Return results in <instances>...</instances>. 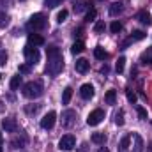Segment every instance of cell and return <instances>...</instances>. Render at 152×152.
<instances>
[{
    "label": "cell",
    "mask_w": 152,
    "mask_h": 152,
    "mask_svg": "<svg viewBox=\"0 0 152 152\" xmlns=\"http://www.w3.org/2000/svg\"><path fill=\"white\" fill-rule=\"evenodd\" d=\"M46 57H48V62H46V75H50V76L60 75L62 69H64V57H62V51H60L57 46H48V48H46Z\"/></svg>",
    "instance_id": "1"
},
{
    "label": "cell",
    "mask_w": 152,
    "mask_h": 152,
    "mask_svg": "<svg viewBox=\"0 0 152 152\" xmlns=\"http://www.w3.org/2000/svg\"><path fill=\"white\" fill-rule=\"evenodd\" d=\"M118 152H143L142 136L138 133H127L118 143Z\"/></svg>",
    "instance_id": "2"
},
{
    "label": "cell",
    "mask_w": 152,
    "mask_h": 152,
    "mask_svg": "<svg viewBox=\"0 0 152 152\" xmlns=\"http://www.w3.org/2000/svg\"><path fill=\"white\" fill-rule=\"evenodd\" d=\"M42 90H44V87H42V81L41 80L28 81V83L23 85V96L27 99H37V97H41L42 96Z\"/></svg>",
    "instance_id": "3"
},
{
    "label": "cell",
    "mask_w": 152,
    "mask_h": 152,
    "mask_svg": "<svg viewBox=\"0 0 152 152\" xmlns=\"http://www.w3.org/2000/svg\"><path fill=\"white\" fill-rule=\"evenodd\" d=\"M27 28L30 30V32H39V30H44L46 28V16L44 14H34L30 20H28V23H27Z\"/></svg>",
    "instance_id": "4"
},
{
    "label": "cell",
    "mask_w": 152,
    "mask_h": 152,
    "mask_svg": "<svg viewBox=\"0 0 152 152\" xmlns=\"http://www.w3.org/2000/svg\"><path fill=\"white\" fill-rule=\"evenodd\" d=\"M23 55H25V60H27V64H28V66H36V64L39 62V58H41L39 50L36 48V46H30V44H27V46H25Z\"/></svg>",
    "instance_id": "5"
},
{
    "label": "cell",
    "mask_w": 152,
    "mask_h": 152,
    "mask_svg": "<svg viewBox=\"0 0 152 152\" xmlns=\"http://www.w3.org/2000/svg\"><path fill=\"white\" fill-rule=\"evenodd\" d=\"M75 143H76V140L73 134H64L60 138V142H58V149L60 151H73Z\"/></svg>",
    "instance_id": "6"
},
{
    "label": "cell",
    "mask_w": 152,
    "mask_h": 152,
    "mask_svg": "<svg viewBox=\"0 0 152 152\" xmlns=\"http://www.w3.org/2000/svg\"><path fill=\"white\" fill-rule=\"evenodd\" d=\"M55 120H57V113L55 112H48V113L41 118V127L42 129H51L55 126Z\"/></svg>",
    "instance_id": "7"
},
{
    "label": "cell",
    "mask_w": 152,
    "mask_h": 152,
    "mask_svg": "<svg viewBox=\"0 0 152 152\" xmlns=\"http://www.w3.org/2000/svg\"><path fill=\"white\" fill-rule=\"evenodd\" d=\"M103 118H104V112L97 108V110L90 112V115L87 117V124H88V126H97V124H99Z\"/></svg>",
    "instance_id": "8"
},
{
    "label": "cell",
    "mask_w": 152,
    "mask_h": 152,
    "mask_svg": "<svg viewBox=\"0 0 152 152\" xmlns=\"http://www.w3.org/2000/svg\"><path fill=\"white\" fill-rule=\"evenodd\" d=\"M75 120H76V112L66 110V112L62 113V126H64V127H71V126L75 124Z\"/></svg>",
    "instance_id": "9"
},
{
    "label": "cell",
    "mask_w": 152,
    "mask_h": 152,
    "mask_svg": "<svg viewBox=\"0 0 152 152\" xmlns=\"http://www.w3.org/2000/svg\"><path fill=\"white\" fill-rule=\"evenodd\" d=\"M145 37H147V34H145V32H142V30H134V32H133L129 37H127L126 41H124V42H122V48H126V46H127V44H131V42L142 41V39H145Z\"/></svg>",
    "instance_id": "10"
},
{
    "label": "cell",
    "mask_w": 152,
    "mask_h": 152,
    "mask_svg": "<svg viewBox=\"0 0 152 152\" xmlns=\"http://www.w3.org/2000/svg\"><path fill=\"white\" fill-rule=\"evenodd\" d=\"M2 127L5 129V133H16V131H18V122H16L12 117L4 118V120H2Z\"/></svg>",
    "instance_id": "11"
},
{
    "label": "cell",
    "mask_w": 152,
    "mask_h": 152,
    "mask_svg": "<svg viewBox=\"0 0 152 152\" xmlns=\"http://www.w3.org/2000/svg\"><path fill=\"white\" fill-rule=\"evenodd\" d=\"M80 94H81L83 99H92V97H94V87H92L90 83H85V85H81Z\"/></svg>",
    "instance_id": "12"
},
{
    "label": "cell",
    "mask_w": 152,
    "mask_h": 152,
    "mask_svg": "<svg viewBox=\"0 0 152 152\" xmlns=\"http://www.w3.org/2000/svg\"><path fill=\"white\" fill-rule=\"evenodd\" d=\"M75 67H76V71H78V73H81V75H83V73H87V71L90 69V62H88L87 58H78V60H76V64H75Z\"/></svg>",
    "instance_id": "13"
},
{
    "label": "cell",
    "mask_w": 152,
    "mask_h": 152,
    "mask_svg": "<svg viewBox=\"0 0 152 152\" xmlns=\"http://www.w3.org/2000/svg\"><path fill=\"white\" fill-rule=\"evenodd\" d=\"M28 44H30V46H36V48H37V46H42V44H44V37L32 32V34H28Z\"/></svg>",
    "instance_id": "14"
},
{
    "label": "cell",
    "mask_w": 152,
    "mask_h": 152,
    "mask_svg": "<svg viewBox=\"0 0 152 152\" xmlns=\"http://www.w3.org/2000/svg\"><path fill=\"white\" fill-rule=\"evenodd\" d=\"M136 20H138L142 25H147V27L152 23V16L147 12V11H140V12L136 14Z\"/></svg>",
    "instance_id": "15"
},
{
    "label": "cell",
    "mask_w": 152,
    "mask_h": 152,
    "mask_svg": "<svg viewBox=\"0 0 152 152\" xmlns=\"http://www.w3.org/2000/svg\"><path fill=\"white\" fill-rule=\"evenodd\" d=\"M25 143H27V136H16L11 142V147L12 149H21V147H25Z\"/></svg>",
    "instance_id": "16"
},
{
    "label": "cell",
    "mask_w": 152,
    "mask_h": 152,
    "mask_svg": "<svg viewBox=\"0 0 152 152\" xmlns=\"http://www.w3.org/2000/svg\"><path fill=\"white\" fill-rule=\"evenodd\" d=\"M94 57H96L97 60H104V58H108V53L104 51L103 46H96V48H94Z\"/></svg>",
    "instance_id": "17"
},
{
    "label": "cell",
    "mask_w": 152,
    "mask_h": 152,
    "mask_svg": "<svg viewBox=\"0 0 152 152\" xmlns=\"http://www.w3.org/2000/svg\"><path fill=\"white\" fill-rule=\"evenodd\" d=\"M92 142L94 143H99V145H104L106 143V134L104 133H94L92 134Z\"/></svg>",
    "instance_id": "18"
},
{
    "label": "cell",
    "mask_w": 152,
    "mask_h": 152,
    "mask_svg": "<svg viewBox=\"0 0 152 152\" xmlns=\"http://www.w3.org/2000/svg\"><path fill=\"white\" fill-rule=\"evenodd\" d=\"M122 9H124V7H122V4H120V2H115V4L110 5V14H112V16H117V14H120V12H122Z\"/></svg>",
    "instance_id": "19"
},
{
    "label": "cell",
    "mask_w": 152,
    "mask_h": 152,
    "mask_svg": "<svg viewBox=\"0 0 152 152\" xmlns=\"http://www.w3.org/2000/svg\"><path fill=\"white\" fill-rule=\"evenodd\" d=\"M83 50H85V44H83L81 41H76L75 44L71 46V53H73V55H78V53H81Z\"/></svg>",
    "instance_id": "20"
},
{
    "label": "cell",
    "mask_w": 152,
    "mask_h": 152,
    "mask_svg": "<svg viewBox=\"0 0 152 152\" xmlns=\"http://www.w3.org/2000/svg\"><path fill=\"white\" fill-rule=\"evenodd\" d=\"M115 99H117V92H115L113 88H110V90L106 92V96H104V101H106L108 104H115Z\"/></svg>",
    "instance_id": "21"
},
{
    "label": "cell",
    "mask_w": 152,
    "mask_h": 152,
    "mask_svg": "<svg viewBox=\"0 0 152 152\" xmlns=\"http://www.w3.org/2000/svg\"><path fill=\"white\" fill-rule=\"evenodd\" d=\"M142 64H152V46L145 51V53H142Z\"/></svg>",
    "instance_id": "22"
},
{
    "label": "cell",
    "mask_w": 152,
    "mask_h": 152,
    "mask_svg": "<svg viewBox=\"0 0 152 152\" xmlns=\"http://www.w3.org/2000/svg\"><path fill=\"white\" fill-rule=\"evenodd\" d=\"M71 97H73V88H71V87H67V88L64 90V96H62V103H64V104H69Z\"/></svg>",
    "instance_id": "23"
},
{
    "label": "cell",
    "mask_w": 152,
    "mask_h": 152,
    "mask_svg": "<svg viewBox=\"0 0 152 152\" xmlns=\"http://www.w3.org/2000/svg\"><path fill=\"white\" fill-rule=\"evenodd\" d=\"M20 85H21V76H20V75L12 76V78H11V90H16Z\"/></svg>",
    "instance_id": "24"
},
{
    "label": "cell",
    "mask_w": 152,
    "mask_h": 152,
    "mask_svg": "<svg viewBox=\"0 0 152 152\" xmlns=\"http://www.w3.org/2000/svg\"><path fill=\"white\" fill-rule=\"evenodd\" d=\"M115 124L117 126H124V110H118L115 113Z\"/></svg>",
    "instance_id": "25"
},
{
    "label": "cell",
    "mask_w": 152,
    "mask_h": 152,
    "mask_svg": "<svg viewBox=\"0 0 152 152\" xmlns=\"http://www.w3.org/2000/svg\"><path fill=\"white\" fill-rule=\"evenodd\" d=\"M126 96H127V101H129L131 104H134V103H136V94H134L131 88H126Z\"/></svg>",
    "instance_id": "26"
},
{
    "label": "cell",
    "mask_w": 152,
    "mask_h": 152,
    "mask_svg": "<svg viewBox=\"0 0 152 152\" xmlns=\"http://www.w3.org/2000/svg\"><path fill=\"white\" fill-rule=\"evenodd\" d=\"M9 25V16L5 12H0V28H5Z\"/></svg>",
    "instance_id": "27"
},
{
    "label": "cell",
    "mask_w": 152,
    "mask_h": 152,
    "mask_svg": "<svg viewBox=\"0 0 152 152\" xmlns=\"http://www.w3.org/2000/svg\"><path fill=\"white\" fill-rule=\"evenodd\" d=\"M104 28H106L104 21H97V23L94 25V32H96V34H101V32H104Z\"/></svg>",
    "instance_id": "28"
},
{
    "label": "cell",
    "mask_w": 152,
    "mask_h": 152,
    "mask_svg": "<svg viewBox=\"0 0 152 152\" xmlns=\"http://www.w3.org/2000/svg\"><path fill=\"white\" fill-rule=\"evenodd\" d=\"M124 66H126V58H124V57H120V58L117 60V66H115L117 73H122V71H124Z\"/></svg>",
    "instance_id": "29"
},
{
    "label": "cell",
    "mask_w": 152,
    "mask_h": 152,
    "mask_svg": "<svg viewBox=\"0 0 152 152\" xmlns=\"http://www.w3.org/2000/svg\"><path fill=\"white\" fill-rule=\"evenodd\" d=\"M110 30H112L113 34H118V32L122 30V23H120V21H113V23L110 25Z\"/></svg>",
    "instance_id": "30"
},
{
    "label": "cell",
    "mask_w": 152,
    "mask_h": 152,
    "mask_svg": "<svg viewBox=\"0 0 152 152\" xmlns=\"http://www.w3.org/2000/svg\"><path fill=\"white\" fill-rule=\"evenodd\" d=\"M96 16H97V11H96V9H88L85 18H87V21H94V20H96Z\"/></svg>",
    "instance_id": "31"
},
{
    "label": "cell",
    "mask_w": 152,
    "mask_h": 152,
    "mask_svg": "<svg viewBox=\"0 0 152 152\" xmlns=\"http://www.w3.org/2000/svg\"><path fill=\"white\" fill-rule=\"evenodd\" d=\"M136 112H138V117H140L142 120H147V110H145L143 106H136Z\"/></svg>",
    "instance_id": "32"
},
{
    "label": "cell",
    "mask_w": 152,
    "mask_h": 152,
    "mask_svg": "<svg viewBox=\"0 0 152 152\" xmlns=\"http://www.w3.org/2000/svg\"><path fill=\"white\" fill-rule=\"evenodd\" d=\"M66 18H67V11H66V9H62V11L57 14V21H58V23H62V21H66Z\"/></svg>",
    "instance_id": "33"
},
{
    "label": "cell",
    "mask_w": 152,
    "mask_h": 152,
    "mask_svg": "<svg viewBox=\"0 0 152 152\" xmlns=\"http://www.w3.org/2000/svg\"><path fill=\"white\" fill-rule=\"evenodd\" d=\"M60 2H62V0H44V5L50 7V9H53V7H57Z\"/></svg>",
    "instance_id": "34"
},
{
    "label": "cell",
    "mask_w": 152,
    "mask_h": 152,
    "mask_svg": "<svg viewBox=\"0 0 152 152\" xmlns=\"http://www.w3.org/2000/svg\"><path fill=\"white\" fill-rule=\"evenodd\" d=\"M37 112H39V104H36V106H28V108H27V113L28 115H32V113L36 115Z\"/></svg>",
    "instance_id": "35"
},
{
    "label": "cell",
    "mask_w": 152,
    "mask_h": 152,
    "mask_svg": "<svg viewBox=\"0 0 152 152\" xmlns=\"http://www.w3.org/2000/svg\"><path fill=\"white\" fill-rule=\"evenodd\" d=\"M28 71H30V66H28V64L20 66V73H28Z\"/></svg>",
    "instance_id": "36"
},
{
    "label": "cell",
    "mask_w": 152,
    "mask_h": 152,
    "mask_svg": "<svg viewBox=\"0 0 152 152\" xmlns=\"http://www.w3.org/2000/svg\"><path fill=\"white\" fill-rule=\"evenodd\" d=\"M97 152H110V151H108L106 147H101V149H99V151H97Z\"/></svg>",
    "instance_id": "37"
},
{
    "label": "cell",
    "mask_w": 152,
    "mask_h": 152,
    "mask_svg": "<svg viewBox=\"0 0 152 152\" xmlns=\"http://www.w3.org/2000/svg\"><path fill=\"white\" fill-rule=\"evenodd\" d=\"M149 152H152V142H151V145H149Z\"/></svg>",
    "instance_id": "38"
},
{
    "label": "cell",
    "mask_w": 152,
    "mask_h": 152,
    "mask_svg": "<svg viewBox=\"0 0 152 152\" xmlns=\"http://www.w3.org/2000/svg\"><path fill=\"white\" fill-rule=\"evenodd\" d=\"M0 145H2V136H0Z\"/></svg>",
    "instance_id": "39"
},
{
    "label": "cell",
    "mask_w": 152,
    "mask_h": 152,
    "mask_svg": "<svg viewBox=\"0 0 152 152\" xmlns=\"http://www.w3.org/2000/svg\"><path fill=\"white\" fill-rule=\"evenodd\" d=\"M0 152H4V151H2V145H0Z\"/></svg>",
    "instance_id": "40"
}]
</instances>
